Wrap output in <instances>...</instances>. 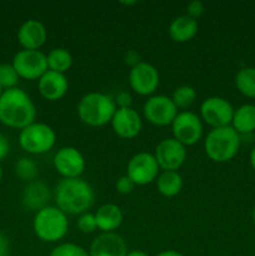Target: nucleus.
I'll return each mask as SVG.
<instances>
[{
	"instance_id": "f257e3e1",
	"label": "nucleus",
	"mask_w": 255,
	"mask_h": 256,
	"mask_svg": "<svg viewBox=\"0 0 255 256\" xmlns=\"http://www.w3.org/2000/svg\"><path fill=\"white\" fill-rule=\"evenodd\" d=\"M94 190L86 180L82 178L62 179L54 189L56 208L69 215H82L94 204Z\"/></svg>"
},
{
	"instance_id": "f03ea898",
	"label": "nucleus",
	"mask_w": 255,
	"mask_h": 256,
	"mask_svg": "<svg viewBox=\"0 0 255 256\" xmlns=\"http://www.w3.org/2000/svg\"><path fill=\"white\" fill-rule=\"evenodd\" d=\"M36 118V108L30 95L20 88L4 90L0 96V122L9 128L24 129Z\"/></svg>"
},
{
	"instance_id": "7ed1b4c3",
	"label": "nucleus",
	"mask_w": 255,
	"mask_h": 256,
	"mask_svg": "<svg viewBox=\"0 0 255 256\" xmlns=\"http://www.w3.org/2000/svg\"><path fill=\"white\" fill-rule=\"evenodd\" d=\"M116 105L114 98L104 92H88L78 102V116L89 126H104L112 119Z\"/></svg>"
},
{
	"instance_id": "20e7f679",
	"label": "nucleus",
	"mask_w": 255,
	"mask_h": 256,
	"mask_svg": "<svg viewBox=\"0 0 255 256\" xmlns=\"http://www.w3.org/2000/svg\"><path fill=\"white\" fill-rule=\"evenodd\" d=\"M32 230L42 242H58L69 230L68 215L56 206H45L35 212Z\"/></svg>"
},
{
	"instance_id": "39448f33",
	"label": "nucleus",
	"mask_w": 255,
	"mask_h": 256,
	"mask_svg": "<svg viewBox=\"0 0 255 256\" xmlns=\"http://www.w3.org/2000/svg\"><path fill=\"white\" fill-rule=\"evenodd\" d=\"M240 148V135L232 126L215 128L204 140L205 154L215 162H230Z\"/></svg>"
},
{
	"instance_id": "423d86ee",
	"label": "nucleus",
	"mask_w": 255,
	"mask_h": 256,
	"mask_svg": "<svg viewBox=\"0 0 255 256\" xmlns=\"http://www.w3.org/2000/svg\"><path fill=\"white\" fill-rule=\"evenodd\" d=\"M56 142V134L50 125L36 122L20 130L19 145L28 154H45L52 149Z\"/></svg>"
},
{
	"instance_id": "0eeeda50",
	"label": "nucleus",
	"mask_w": 255,
	"mask_h": 256,
	"mask_svg": "<svg viewBox=\"0 0 255 256\" xmlns=\"http://www.w3.org/2000/svg\"><path fill=\"white\" fill-rule=\"evenodd\" d=\"M234 110L232 102L225 98L210 96L200 105V119L212 129L230 126Z\"/></svg>"
},
{
	"instance_id": "6e6552de",
	"label": "nucleus",
	"mask_w": 255,
	"mask_h": 256,
	"mask_svg": "<svg viewBox=\"0 0 255 256\" xmlns=\"http://www.w3.org/2000/svg\"><path fill=\"white\" fill-rule=\"evenodd\" d=\"M12 64L19 78L25 80H39L49 70L46 55L40 50H20L14 55Z\"/></svg>"
},
{
	"instance_id": "1a4fd4ad",
	"label": "nucleus",
	"mask_w": 255,
	"mask_h": 256,
	"mask_svg": "<svg viewBox=\"0 0 255 256\" xmlns=\"http://www.w3.org/2000/svg\"><path fill=\"white\" fill-rule=\"evenodd\" d=\"M172 138L185 146L194 145L202 136V120L195 112H179L172 122Z\"/></svg>"
},
{
	"instance_id": "9d476101",
	"label": "nucleus",
	"mask_w": 255,
	"mask_h": 256,
	"mask_svg": "<svg viewBox=\"0 0 255 256\" xmlns=\"http://www.w3.org/2000/svg\"><path fill=\"white\" fill-rule=\"evenodd\" d=\"M159 170L160 168L154 154L142 152L135 154L129 160L126 166V175L135 185L144 186L156 180Z\"/></svg>"
},
{
	"instance_id": "9b49d317",
	"label": "nucleus",
	"mask_w": 255,
	"mask_h": 256,
	"mask_svg": "<svg viewBox=\"0 0 255 256\" xmlns=\"http://www.w3.org/2000/svg\"><path fill=\"white\" fill-rule=\"evenodd\" d=\"M178 112V108L172 102V98L166 95H152L142 106L145 119L156 126L172 125Z\"/></svg>"
},
{
	"instance_id": "f8f14e48",
	"label": "nucleus",
	"mask_w": 255,
	"mask_h": 256,
	"mask_svg": "<svg viewBox=\"0 0 255 256\" xmlns=\"http://www.w3.org/2000/svg\"><path fill=\"white\" fill-rule=\"evenodd\" d=\"M154 156L162 172H178L186 160V146L174 138L162 139L155 148Z\"/></svg>"
},
{
	"instance_id": "ddd939ff",
	"label": "nucleus",
	"mask_w": 255,
	"mask_h": 256,
	"mask_svg": "<svg viewBox=\"0 0 255 256\" xmlns=\"http://www.w3.org/2000/svg\"><path fill=\"white\" fill-rule=\"evenodd\" d=\"M52 165L62 179H75L82 176L86 162L84 155L76 148L62 146L55 152Z\"/></svg>"
},
{
	"instance_id": "4468645a",
	"label": "nucleus",
	"mask_w": 255,
	"mask_h": 256,
	"mask_svg": "<svg viewBox=\"0 0 255 256\" xmlns=\"http://www.w3.org/2000/svg\"><path fill=\"white\" fill-rule=\"evenodd\" d=\"M160 82L159 72L154 65L146 62H140L129 72L130 88L136 94L148 96L155 92Z\"/></svg>"
},
{
	"instance_id": "2eb2a0df",
	"label": "nucleus",
	"mask_w": 255,
	"mask_h": 256,
	"mask_svg": "<svg viewBox=\"0 0 255 256\" xmlns=\"http://www.w3.org/2000/svg\"><path fill=\"white\" fill-rule=\"evenodd\" d=\"M110 124L115 134L122 139L138 136L142 128V118L132 108H116Z\"/></svg>"
},
{
	"instance_id": "dca6fc26",
	"label": "nucleus",
	"mask_w": 255,
	"mask_h": 256,
	"mask_svg": "<svg viewBox=\"0 0 255 256\" xmlns=\"http://www.w3.org/2000/svg\"><path fill=\"white\" fill-rule=\"evenodd\" d=\"M89 256H126L128 244L116 232H102L92 242Z\"/></svg>"
},
{
	"instance_id": "f3484780",
	"label": "nucleus",
	"mask_w": 255,
	"mask_h": 256,
	"mask_svg": "<svg viewBox=\"0 0 255 256\" xmlns=\"http://www.w3.org/2000/svg\"><path fill=\"white\" fill-rule=\"evenodd\" d=\"M46 38V28L36 19L26 20L18 30V42L25 50H39L45 44Z\"/></svg>"
},
{
	"instance_id": "a211bd4d",
	"label": "nucleus",
	"mask_w": 255,
	"mask_h": 256,
	"mask_svg": "<svg viewBox=\"0 0 255 256\" xmlns=\"http://www.w3.org/2000/svg\"><path fill=\"white\" fill-rule=\"evenodd\" d=\"M69 89V82L65 74L48 70L38 80V90L44 99L49 102H58L66 94Z\"/></svg>"
},
{
	"instance_id": "6ab92c4d",
	"label": "nucleus",
	"mask_w": 255,
	"mask_h": 256,
	"mask_svg": "<svg viewBox=\"0 0 255 256\" xmlns=\"http://www.w3.org/2000/svg\"><path fill=\"white\" fill-rule=\"evenodd\" d=\"M50 199V190L42 182H30L22 192V206L29 212H39L48 206Z\"/></svg>"
},
{
	"instance_id": "aec40b11",
	"label": "nucleus",
	"mask_w": 255,
	"mask_h": 256,
	"mask_svg": "<svg viewBox=\"0 0 255 256\" xmlns=\"http://www.w3.org/2000/svg\"><path fill=\"white\" fill-rule=\"evenodd\" d=\"M98 229L102 232H115L122 225L124 215L116 204H104L95 212Z\"/></svg>"
},
{
	"instance_id": "412c9836",
	"label": "nucleus",
	"mask_w": 255,
	"mask_h": 256,
	"mask_svg": "<svg viewBox=\"0 0 255 256\" xmlns=\"http://www.w3.org/2000/svg\"><path fill=\"white\" fill-rule=\"evenodd\" d=\"M199 25L198 20L185 15L175 18L169 25V35L174 42H186L194 39L195 35L198 34Z\"/></svg>"
},
{
	"instance_id": "4be33fe9",
	"label": "nucleus",
	"mask_w": 255,
	"mask_h": 256,
	"mask_svg": "<svg viewBox=\"0 0 255 256\" xmlns=\"http://www.w3.org/2000/svg\"><path fill=\"white\" fill-rule=\"evenodd\" d=\"M230 126L238 134H249L255 130V105L244 104L234 110Z\"/></svg>"
},
{
	"instance_id": "5701e85b",
	"label": "nucleus",
	"mask_w": 255,
	"mask_h": 256,
	"mask_svg": "<svg viewBox=\"0 0 255 256\" xmlns=\"http://www.w3.org/2000/svg\"><path fill=\"white\" fill-rule=\"evenodd\" d=\"M156 189L160 195L165 198L176 196L182 189V178L178 172H159L156 178Z\"/></svg>"
},
{
	"instance_id": "b1692460",
	"label": "nucleus",
	"mask_w": 255,
	"mask_h": 256,
	"mask_svg": "<svg viewBox=\"0 0 255 256\" xmlns=\"http://www.w3.org/2000/svg\"><path fill=\"white\" fill-rule=\"evenodd\" d=\"M48 69L65 74L72 65V55L65 48H54L46 55Z\"/></svg>"
},
{
	"instance_id": "393cba45",
	"label": "nucleus",
	"mask_w": 255,
	"mask_h": 256,
	"mask_svg": "<svg viewBox=\"0 0 255 256\" xmlns=\"http://www.w3.org/2000/svg\"><path fill=\"white\" fill-rule=\"evenodd\" d=\"M235 86L244 96L255 99V68H242L235 75Z\"/></svg>"
},
{
	"instance_id": "a878e982",
	"label": "nucleus",
	"mask_w": 255,
	"mask_h": 256,
	"mask_svg": "<svg viewBox=\"0 0 255 256\" xmlns=\"http://www.w3.org/2000/svg\"><path fill=\"white\" fill-rule=\"evenodd\" d=\"M196 96L198 94L195 88L190 86V85H182V86H178L174 90L170 98H172V102H174L178 109H188V108L194 104Z\"/></svg>"
},
{
	"instance_id": "bb28decb",
	"label": "nucleus",
	"mask_w": 255,
	"mask_h": 256,
	"mask_svg": "<svg viewBox=\"0 0 255 256\" xmlns=\"http://www.w3.org/2000/svg\"><path fill=\"white\" fill-rule=\"evenodd\" d=\"M15 174L18 178L25 182H34L38 175V165L32 158H20L15 162Z\"/></svg>"
},
{
	"instance_id": "cd10ccee",
	"label": "nucleus",
	"mask_w": 255,
	"mask_h": 256,
	"mask_svg": "<svg viewBox=\"0 0 255 256\" xmlns=\"http://www.w3.org/2000/svg\"><path fill=\"white\" fill-rule=\"evenodd\" d=\"M19 79V75L12 64H6V62L0 64V85L2 86V89L8 90L16 88Z\"/></svg>"
},
{
	"instance_id": "c85d7f7f",
	"label": "nucleus",
	"mask_w": 255,
	"mask_h": 256,
	"mask_svg": "<svg viewBox=\"0 0 255 256\" xmlns=\"http://www.w3.org/2000/svg\"><path fill=\"white\" fill-rule=\"evenodd\" d=\"M49 256H89V252L74 242H62L50 252Z\"/></svg>"
},
{
	"instance_id": "c756f323",
	"label": "nucleus",
	"mask_w": 255,
	"mask_h": 256,
	"mask_svg": "<svg viewBox=\"0 0 255 256\" xmlns=\"http://www.w3.org/2000/svg\"><path fill=\"white\" fill-rule=\"evenodd\" d=\"M76 226L82 234H92L94 232H96V220H95V215L92 212H84V214L80 215L78 218Z\"/></svg>"
},
{
	"instance_id": "7c9ffc66",
	"label": "nucleus",
	"mask_w": 255,
	"mask_h": 256,
	"mask_svg": "<svg viewBox=\"0 0 255 256\" xmlns=\"http://www.w3.org/2000/svg\"><path fill=\"white\" fill-rule=\"evenodd\" d=\"M135 186H136V185L132 182V179H130L126 174L120 176L119 179L116 180V182H115V189H116V192H119V194L122 195L130 194V192L134 190Z\"/></svg>"
},
{
	"instance_id": "2f4dec72",
	"label": "nucleus",
	"mask_w": 255,
	"mask_h": 256,
	"mask_svg": "<svg viewBox=\"0 0 255 256\" xmlns=\"http://www.w3.org/2000/svg\"><path fill=\"white\" fill-rule=\"evenodd\" d=\"M205 10L204 2H200V0H192L186 6V15L192 18V19H196L199 16H202V14Z\"/></svg>"
},
{
	"instance_id": "473e14b6",
	"label": "nucleus",
	"mask_w": 255,
	"mask_h": 256,
	"mask_svg": "<svg viewBox=\"0 0 255 256\" xmlns=\"http://www.w3.org/2000/svg\"><path fill=\"white\" fill-rule=\"evenodd\" d=\"M114 102L116 108H132V98L128 92H120L114 98Z\"/></svg>"
},
{
	"instance_id": "72a5a7b5",
	"label": "nucleus",
	"mask_w": 255,
	"mask_h": 256,
	"mask_svg": "<svg viewBox=\"0 0 255 256\" xmlns=\"http://www.w3.org/2000/svg\"><path fill=\"white\" fill-rule=\"evenodd\" d=\"M9 152H10L9 139H8L2 132H0V162L4 160L5 158L9 155Z\"/></svg>"
},
{
	"instance_id": "f704fd0d",
	"label": "nucleus",
	"mask_w": 255,
	"mask_h": 256,
	"mask_svg": "<svg viewBox=\"0 0 255 256\" xmlns=\"http://www.w3.org/2000/svg\"><path fill=\"white\" fill-rule=\"evenodd\" d=\"M10 255V242L4 232H0V256Z\"/></svg>"
},
{
	"instance_id": "c9c22d12",
	"label": "nucleus",
	"mask_w": 255,
	"mask_h": 256,
	"mask_svg": "<svg viewBox=\"0 0 255 256\" xmlns=\"http://www.w3.org/2000/svg\"><path fill=\"white\" fill-rule=\"evenodd\" d=\"M140 62H142V60H140V55L138 54L136 52H134V50H129V52L125 54V62L130 65V69H132V66H135V65L139 64Z\"/></svg>"
},
{
	"instance_id": "e433bc0d",
	"label": "nucleus",
	"mask_w": 255,
	"mask_h": 256,
	"mask_svg": "<svg viewBox=\"0 0 255 256\" xmlns=\"http://www.w3.org/2000/svg\"><path fill=\"white\" fill-rule=\"evenodd\" d=\"M155 256H184V255H182V252H176V250L169 249V250H162V252H158Z\"/></svg>"
},
{
	"instance_id": "4c0bfd02",
	"label": "nucleus",
	"mask_w": 255,
	"mask_h": 256,
	"mask_svg": "<svg viewBox=\"0 0 255 256\" xmlns=\"http://www.w3.org/2000/svg\"><path fill=\"white\" fill-rule=\"evenodd\" d=\"M126 256H149V255H148L145 252H142V250H130V252H128Z\"/></svg>"
},
{
	"instance_id": "58836bf2",
	"label": "nucleus",
	"mask_w": 255,
	"mask_h": 256,
	"mask_svg": "<svg viewBox=\"0 0 255 256\" xmlns=\"http://www.w3.org/2000/svg\"><path fill=\"white\" fill-rule=\"evenodd\" d=\"M250 165H252V169L255 170V146L252 148V150L250 152Z\"/></svg>"
},
{
	"instance_id": "ea45409f",
	"label": "nucleus",
	"mask_w": 255,
	"mask_h": 256,
	"mask_svg": "<svg viewBox=\"0 0 255 256\" xmlns=\"http://www.w3.org/2000/svg\"><path fill=\"white\" fill-rule=\"evenodd\" d=\"M120 4L128 5V6H129V5H136L138 2H120Z\"/></svg>"
},
{
	"instance_id": "a19ab883",
	"label": "nucleus",
	"mask_w": 255,
	"mask_h": 256,
	"mask_svg": "<svg viewBox=\"0 0 255 256\" xmlns=\"http://www.w3.org/2000/svg\"><path fill=\"white\" fill-rule=\"evenodd\" d=\"M2 179V165H0V182Z\"/></svg>"
},
{
	"instance_id": "79ce46f5",
	"label": "nucleus",
	"mask_w": 255,
	"mask_h": 256,
	"mask_svg": "<svg viewBox=\"0 0 255 256\" xmlns=\"http://www.w3.org/2000/svg\"><path fill=\"white\" fill-rule=\"evenodd\" d=\"M252 222H254V224H255V208H254V210H252Z\"/></svg>"
},
{
	"instance_id": "37998d69",
	"label": "nucleus",
	"mask_w": 255,
	"mask_h": 256,
	"mask_svg": "<svg viewBox=\"0 0 255 256\" xmlns=\"http://www.w3.org/2000/svg\"><path fill=\"white\" fill-rule=\"evenodd\" d=\"M2 92H4V89H2V85H0V96H2Z\"/></svg>"
}]
</instances>
